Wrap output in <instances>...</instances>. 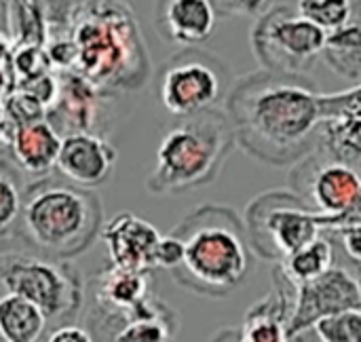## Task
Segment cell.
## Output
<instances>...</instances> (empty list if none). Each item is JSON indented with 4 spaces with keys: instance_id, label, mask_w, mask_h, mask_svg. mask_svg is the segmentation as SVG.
<instances>
[{
    "instance_id": "4dcf8cb0",
    "label": "cell",
    "mask_w": 361,
    "mask_h": 342,
    "mask_svg": "<svg viewBox=\"0 0 361 342\" xmlns=\"http://www.w3.org/2000/svg\"><path fill=\"white\" fill-rule=\"evenodd\" d=\"M44 342H95L87 328H80L76 324H61L57 326Z\"/></svg>"
},
{
    "instance_id": "5b68a950",
    "label": "cell",
    "mask_w": 361,
    "mask_h": 342,
    "mask_svg": "<svg viewBox=\"0 0 361 342\" xmlns=\"http://www.w3.org/2000/svg\"><path fill=\"white\" fill-rule=\"evenodd\" d=\"M235 146V133L222 108L178 116L157 148V161L146 180L148 193L184 195L212 184Z\"/></svg>"
},
{
    "instance_id": "603a6c76",
    "label": "cell",
    "mask_w": 361,
    "mask_h": 342,
    "mask_svg": "<svg viewBox=\"0 0 361 342\" xmlns=\"http://www.w3.org/2000/svg\"><path fill=\"white\" fill-rule=\"evenodd\" d=\"M23 188L19 167L11 159L0 157V235L8 233L19 222Z\"/></svg>"
},
{
    "instance_id": "3957f363",
    "label": "cell",
    "mask_w": 361,
    "mask_h": 342,
    "mask_svg": "<svg viewBox=\"0 0 361 342\" xmlns=\"http://www.w3.org/2000/svg\"><path fill=\"white\" fill-rule=\"evenodd\" d=\"M104 226L102 199L59 173L34 178L23 188L19 233L38 254L70 260L99 237Z\"/></svg>"
},
{
    "instance_id": "d590c367",
    "label": "cell",
    "mask_w": 361,
    "mask_h": 342,
    "mask_svg": "<svg viewBox=\"0 0 361 342\" xmlns=\"http://www.w3.org/2000/svg\"><path fill=\"white\" fill-rule=\"evenodd\" d=\"M0 342H2V341H0Z\"/></svg>"
},
{
    "instance_id": "5bb4252c",
    "label": "cell",
    "mask_w": 361,
    "mask_h": 342,
    "mask_svg": "<svg viewBox=\"0 0 361 342\" xmlns=\"http://www.w3.org/2000/svg\"><path fill=\"white\" fill-rule=\"evenodd\" d=\"M152 19L163 42L186 49L205 44L220 17L209 0H154Z\"/></svg>"
},
{
    "instance_id": "4fadbf2b",
    "label": "cell",
    "mask_w": 361,
    "mask_h": 342,
    "mask_svg": "<svg viewBox=\"0 0 361 342\" xmlns=\"http://www.w3.org/2000/svg\"><path fill=\"white\" fill-rule=\"evenodd\" d=\"M102 241L108 248L110 264L133 271H154V254L161 241V233L148 220L123 212L104 222Z\"/></svg>"
},
{
    "instance_id": "52a82bcc",
    "label": "cell",
    "mask_w": 361,
    "mask_h": 342,
    "mask_svg": "<svg viewBox=\"0 0 361 342\" xmlns=\"http://www.w3.org/2000/svg\"><path fill=\"white\" fill-rule=\"evenodd\" d=\"M0 286L34 303L47 319L68 324L82 305V286L76 271L66 262L44 254H2Z\"/></svg>"
},
{
    "instance_id": "7402d4cb",
    "label": "cell",
    "mask_w": 361,
    "mask_h": 342,
    "mask_svg": "<svg viewBox=\"0 0 361 342\" xmlns=\"http://www.w3.org/2000/svg\"><path fill=\"white\" fill-rule=\"evenodd\" d=\"M332 243L326 241L322 235L311 241L309 245L292 252L281 260V275L292 283L300 286L322 277L326 271L332 269Z\"/></svg>"
},
{
    "instance_id": "e575fe53",
    "label": "cell",
    "mask_w": 361,
    "mask_h": 342,
    "mask_svg": "<svg viewBox=\"0 0 361 342\" xmlns=\"http://www.w3.org/2000/svg\"><path fill=\"white\" fill-rule=\"evenodd\" d=\"M360 286H361V283H360Z\"/></svg>"
},
{
    "instance_id": "83f0119b",
    "label": "cell",
    "mask_w": 361,
    "mask_h": 342,
    "mask_svg": "<svg viewBox=\"0 0 361 342\" xmlns=\"http://www.w3.org/2000/svg\"><path fill=\"white\" fill-rule=\"evenodd\" d=\"M27 2L40 13L49 30H59L66 25L78 0H27Z\"/></svg>"
},
{
    "instance_id": "8fae6325",
    "label": "cell",
    "mask_w": 361,
    "mask_h": 342,
    "mask_svg": "<svg viewBox=\"0 0 361 342\" xmlns=\"http://www.w3.org/2000/svg\"><path fill=\"white\" fill-rule=\"evenodd\" d=\"M292 290L290 338L311 330L322 317L361 309V286L343 269H330L313 281L292 286Z\"/></svg>"
},
{
    "instance_id": "9a60e30c",
    "label": "cell",
    "mask_w": 361,
    "mask_h": 342,
    "mask_svg": "<svg viewBox=\"0 0 361 342\" xmlns=\"http://www.w3.org/2000/svg\"><path fill=\"white\" fill-rule=\"evenodd\" d=\"M93 305L102 313L104 326L114 328L129 315H133L150 294V273L112 267L99 273L91 281Z\"/></svg>"
},
{
    "instance_id": "484cf974",
    "label": "cell",
    "mask_w": 361,
    "mask_h": 342,
    "mask_svg": "<svg viewBox=\"0 0 361 342\" xmlns=\"http://www.w3.org/2000/svg\"><path fill=\"white\" fill-rule=\"evenodd\" d=\"M324 116H361V83L351 89L322 95Z\"/></svg>"
},
{
    "instance_id": "6da1fadb",
    "label": "cell",
    "mask_w": 361,
    "mask_h": 342,
    "mask_svg": "<svg viewBox=\"0 0 361 342\" xmlns=\"http://www.w3.org/2000/svg\"><path fill=\"white\" fill-rule=\"evenodd\" d=\"M324 91L309 74L256 70L233 80L224 102L235 142L273 167L296 165L317 146Z\"/></svg>"
},
{
    "instance_id": "8992f818",
    "label": "cell",
    "mask_w": 361,
    "mask_h": 342,
    "mask_svg": "<svg viewBox=\"0 0 361 342\" xmlns=\"http://www.w3.org/2000/svg\"><path fill=\"white\" fill-rule=\"evenodd\" d=\"M163 108L178 116L220 108L233 87L228 63L201 47H186L173 53L154 76Z\"/></svg>"
},
{
    "instance_id": "f546056e",
    "label": "cell",
    "mask_w": 361,
    "mask_h": 342,
    "mask_svg": "<svg viewBox=\"0 0 361 342\" xmlns=\"http://www.w3.org/2000/svg\"><path fill=\"white\" fill-rule=\"evenodd\" d=\"M338 235L347 256L353 260V262H360L361 264V226H336V228H330Z\"/></svg>"
},
{
    "instance_id": "e0dca14e",
    "label": "cell",
    "mask_w": 361,
    "mask_h": 342,
    "mask_svg": "<svg viewBox=\"0 0 361 342\" xmlns=\"http://www.w3.org/2000/svg\"><path fill=\"white\" fill-rule=\"evenodd\" d=\"M322 61L338 78L360 85L361 83V0H353L347 21L328 32Z\"/></svg>"
},
{
    "instance_id": "cb8c5ba5",
    "label": "cell",
    "mask_w": 361,
    "mask_h": 342,
    "mask_svg": "<svg viewBox=\"0 0 361 342\" xmlns=\"http://www.w3.org/2000/svg\"><path fill=\"white\" fill-rule=\"evenodd\" d=\"M351 4L353 0H298L296 11L324 32H332L347 21Z\"/></svg>"
},
{
    "instance_id": "44dd1931",
    "label": "cell",
    "mask_w": 361,
    "mask_h": 342,
    "mask_svg": "<svg viewBox=\"0 0 361 342\" xmlns=\"http://www.w3.org/2000/svg\"><path fill=\"white\" fill-rule=\"evenodd\" d=\"M47 315L30 300L4 292L0 296V341L38 342L47 330Z\"/></svg>"
},
{
    "instance_id": "ffe728a7",
    "label": "cell",
    "mask_w": 361,
    "mask_h": 342,
    "mask_svg": "<svg viewBox=\"0 0 361 342\" xmlns=\"http://www.w3.org/2000/svg\"><path fill=\"white\" fill-rule=\"evenodd\" d=\"M317 150L332 161L361 169V116H324L317 133Z\"/></svg>"
},
{
    "instance_id": "7a4b0ae2",
    "label": "cell",
    "mask_w": 361,
    "mask_h": 342,
    "mask_svg": "<svg viewBox=\"0 0 361 342\" xmlns=\"http://www.w3.org/2000/svg\"><path fill=\"white\" fill-rule=\"evenodd\" d=\"M59 32L70 47L68 70L95 89L137 91L150 80L148 49L125 0H78Z\"/></svg>"
},
{
    "instance_id": "277c9868",
    "label": "cell",
    "mask_w": 361,
    "mask_h": 342,
    "mask_svg": "<svg viewBox=\"0 0 361 342\" xmlns=\"http://www.w3.org/2000/svg\"><path fill=\"white\" fill-rule=\"evenodd\" d=\"M173 235L182 241L184 256L173 279L203 296H226L247 275L250 250L245 226L226 205H201L188 214Z\"/></svg>"
},
{
    "instance_id": "2e32d148",
    "label": "cell",
    "mask_w": 361,
    "mask_h": 342,
    "mask_svg": "<svg viewBox=\"0 0 361 342\" xmlns=\"http://www.w3.org/2000/svg\"><path fill=\"white\" fill-rule=\"evenodd\" d=\"M59 146H61V135L47 118H36L15 125L8 140L13 163L21 171L34 178L53 173Z\"/></svg>"
},
{
    "instance_id": "30bf717a",
    "label": "cell",
    "mask_w": 361,
    "mask_h": 342,
    "mask_svg": "<svg viewBox=\"0 0 361 342\" xmlns=\"http://www.w3.org/2000/svg\"><path fill=\"white\" fill-rule=\"evenodd\" d=\"M292 193H296L313 212L324 218L345 214L360 195L361 176L357 169L332 161L322 150L300 159L290 173Z\"/></svg>"
},
{
    "instance_id": "d6a6232c",
    "label": "cell",
    "mask_w": 361,
    "mask_h": 342,
    "mask_svg": "<svg viewBox=\"0 0 361 342\" xmlns=\"http://www.w3.org/2000/svg\"><path fill=\"white\" fill-rule=\"evenodd\" d=\"M4 11H6V0H0V13L4 15Z\"/></svg>"
},
{
    "instance_id": "7c38bea8",
    "label": "cell",
    "mask_w": 361,
    "mask_h": 342,
    "mask_svg": "<svg viewBox=\"0 0 361 342\" xmlns=\"http://www.w3.org/2000/svg\"><path fill=\"white\" fill-rule=\"evenodd\" d=\"M116 157V148L106 138L78 131L61 138L55 169L68 182L93 190L112 176Z\"/></svg>"
},
{
    "instance_id": "836d02e7",
    "label": "cell",
    "mask_w": 361,
    "mask_h": 342,
    "mask_svg": "<svg viewBox=\"0 0 361 342\" xmlns=\"http://www.w3.org/2000/svg\"><path fill=\"white\" fill-rule=\"evenodd\" d=\"M220 342H224V341H220ZM233 342H239V334H237V338H235V341Z\"/></svg>"
},
{
    "instance_id": "f1b7e54d",
    "label": "cell",
    "mask_w": 361,
    "mask_h": 342,
    "mask_svg": "<svg viewBox=\"0 0 361 342\" xmlns=\"http://www.w3.org/2000/svg\"><path fill=\"white\" fill-rule=\"evenodd\" d=\"M184 256V248L182 241L171 233L161 237L159 245H157V254H154V267L157 269H165V271H176L182 262Z\"/></svg>"
},
{
    "instance_id": "d6986e66",
    "label": "cell",
    "mask_w": 361,
    "mask_h": 342,
    "mask_svg": "<svg viewBox=\"0 0 361 342\" xmlns=\"http://www.w3.org/2000/svg\"><path fill=\"white\" fill-rule=\"evenodd\" d=\"M292 305L283 292L258 303L245 317L239 342H290Z\"/></svg>"
},
{
    "instance_id": "4316f807",
    "label": "cell",
    "mask_w": 361,
    "mask_h": 342,
    "mask_svg": "<svg viewBox=\"0 0 361 342\" xmlns=\"http://www.w3.org/2000/svg\"><path fill=\"white\" fill-rule=\"evenodd\" d=\"M216 8V15L222 19L231 17H258L273 6L271 0H209Z\"/></svg>"
},
{
    "instance_id": "1f68e13d",
    "label": "cell",
    "mask_w": 361,
    "mask_h": 342,
    "mask_svg": "<svg viewBox=\"0 0 361 342\" xmlns=\"http://www.w3.org/2000/svg\"><path fill=\"white\" fill-rule=\"evenodd\" d=\"M336 226H361V188L353 205L345 214L336 218H324V228H336Z\"/></svg>"
},
{
    "instance_id": "d4e9b609",
    "label": "cell",
    "mask_w": 361,
    "mask_h": 342,
    "mask_svg": "<svg viewBox=\"0 0 361 342\" xmlns=\"http://www.w3.org/2000/svg\"><path fill=\"white\" fill-rule=\"evenodd\" d=\"M311 330L322 342H361V309L322 317Z\"/></svg>"
},
{
    "instance_id": "9c48e42d",
    "label": "cell",
    "mask_w": 361,
    "mask_h": 342,
    "mask_svg": "<svg viewBox=\"0 0 361 342\" xmlns=\"http://www.w3.org/2000/svg\"><path fill=\"white\" fill-rule=\"evenodd\" d=\"M243 226L260 256L283 260L322 235L324 216L313 212L296 193L273 190L247 205Z\"/></svg>"
},
{
    "instance_id": "ac0fdd59",
    "label": "cell",
    "mask_w": 361,
    "mask_h": 342,
    "mask_svg": "<svg viewBox=\"0 0 361 342\" xmlns=\"http://www.w3.org/2000/svg\"><path fill=\"white\" fill-rule=\"evenodd\" d=\"M173 332V313L150 296L133 315L112 328L110 342H171Z\"/></svg>"
},
{
    "instance_id": "ba28073f",
    "label": "cell",
    "mask_w": 361,
    "mask_h": 342,
    "mask_svg": "<svg viewBox=\"0 0 361 342\" xmlns=\"http://www.w3.org/2000/svg\"><path fill=\"white\" fill-rule=\"evenodd\" d=\"M328 32L305 19L292 4H273L256 17L250 47L262 70L307 74L322 59Z\"/></svg>"
}]
</instances>
